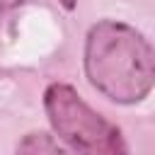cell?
<instances>
[{
  "instance_id": "4",
  "label": "cell",
  "mask_w": 155,
  "mask_h": 155,
  "mask_svg": "<svg viewBox=\"0 0 155 155\" xmlns=\"http://www.w3.org/2000/svg\"><path fill=\"white\" fill-rule=\"evenodd\" d=\"M27 0H0V12H10V10H15V7H19V5H24Z\"/></svg>"
},
{
  "instance_id": "5",
  "label": "cell",
  "mask_w": 155,
  "mask_h": 155,
  "mask_svg": "<svg viewBox=\"0 0 155 155\" xmlns=\"http://www.w3.org/2000/svg\"><path fill=\"white\" fill-rule=\"evenodd\" d=\"M58 2H61L65 10H73V7H75V0H58Z\"/></svg>"
},
{
  "instance_id": "3",
  "label": "cell",
  "mask_w": 155,
  "mask_h": 155,
  "mask_svg": "<svg viewBox=\"0 0 155 155\" xmlns=\"http://www.w3.org/2000/svg\"><path fill=\"white\" fill-rule=\"evenodd\" d=\"M17 155H70V153L65 148H61L53 136H48L44 131H34L19 140Z\"/></svg>"
},
{
  "instance_id": "2",
  "label": "cell",
  "mask_w": 155,
  "mask_h": 155,
  "mask_svg": "<svg viewBox=\"0 0 155 155\" xmlns=\"http://www.w3.org/2000/svg\"><path fill=\"white\" fill-rule=\"evenodd\" d=\"M44 109L56 136L75 155H128L121 131L94 111L75 87L53 82L44 92Z\"/></svg>"
},
{
  "instance_id": "1",
  "label": "cell",
  "mask_w": 155,
  "mask_h": 155,
  "mask_svg": "<svg viewBox=\"0 0 155 155\" xmlns=\"http://www.w3.org/2000/svg\"><path fill=\"white\" fill-rule=\"evenodd\" d=\"M85 75L116 104H136L155 85V51L133 27L102 19L85 39Z\"/></svg>"
}]
</instances>
